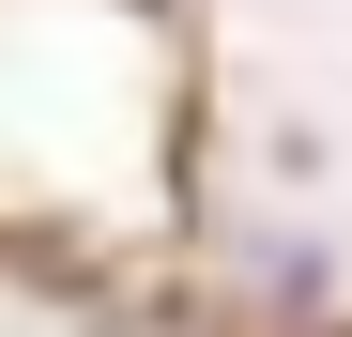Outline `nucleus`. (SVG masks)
Masks as SVG:
<instances>
[]
</instances>
